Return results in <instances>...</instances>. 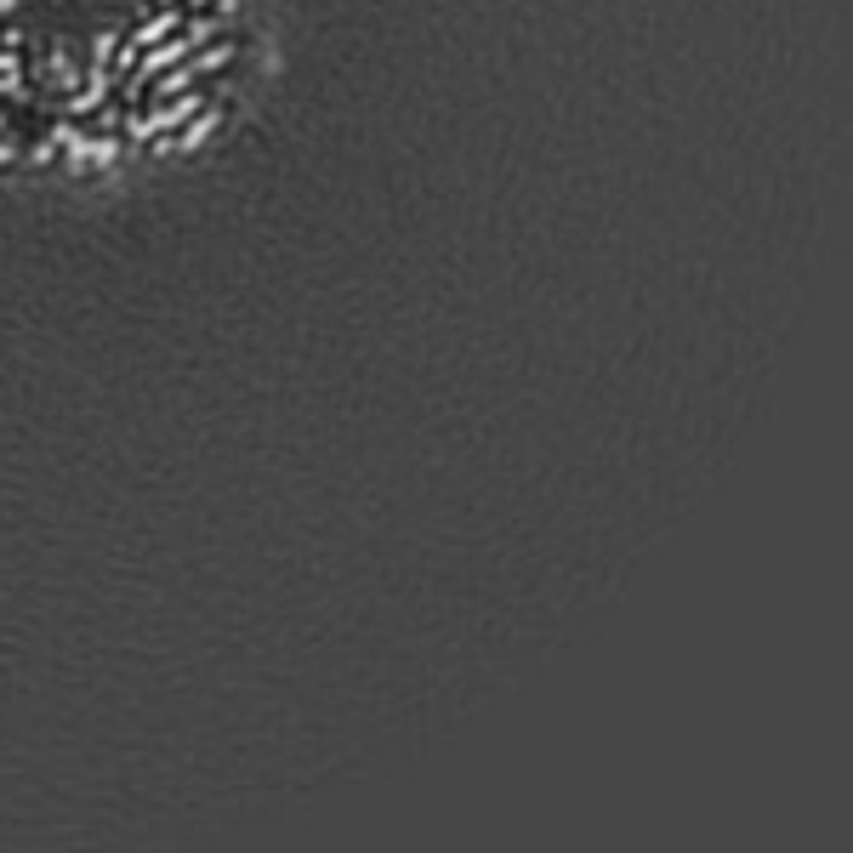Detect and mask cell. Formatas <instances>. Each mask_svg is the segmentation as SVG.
<instances>
[{"label": "cell", "instance_id": "obj_1", "mask_svg": "<svg viewBox=\"0 0 853 853\" xmlns=\"http://www.w3.org/2000/svg\"><path fill=\"white\" fill-rule=\"evenodd\" d=\"M205 131H211V114H205V120H194V125H188V137H183V148H200V142H205Z\"/></svg>", "mask_w": 853, "mask_h": 853}]
</instances>
